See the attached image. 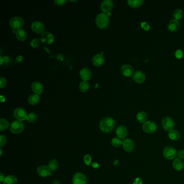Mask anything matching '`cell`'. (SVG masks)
<instances>
[{"label": "cell", "instance_id": "obj_1", "mask_svg": "<svg viewBox=\"0 0 184 184\" xmlns=\"http://www.w3.org/2000/svg\"><path fill=\"white\" fill-rule=\"evenodd\" d=\"M115 121L111 117L104 118L99 124V128L104 133H109L114 129Z\"/></svg>", "mask_w": 184, "mask_h": 184}, {"label": "cell", "instance_id": "obj_2", "mask_svg": "<svg viewBox=\"0 0 184 184\" xmlns=\"http://www.w3.org/2000/svg\"><path fill=\"white\" fill-rule=\"evenodd\" d=\"M97 26L100 29H105L109 26L110 23L109 16L107 15V14L102 13L99 14L96 16L95 20Z\"/></svg>", "mask_w": 184, "mask_h": 184}, {"label": "cell", "instance_id": "obj_3", "mask_svg": "<svg viewBox=\"0 0 184 184\" xmlns=\"http://www.w3.org/2000/svg\"><path fill=\"white\" fill-rule=\"evenodd\" d=\"M9 25L13 29L19 30L21 29L24 25L23 19L19 16L12 17L9 21Z\"/></svg>", "mask_w": 184, "mask_h": 184}, {"label": "cell", "instance_id": "obj_4", "mask_svg": "<svg viewBox=\"0 0 184 184\" xmlns=\"http://www.w3.org/2000/svg\"><path fill=\"white\" fill-rule=\"evenodd\" d=\"M24 128V124L21 121L15 120L11 123L10 126V130L11 133L14 134H19L21 133Z\"/></svg>", "mask_w": 184, "mask_h": 184}, {"label": "cell", "instance_id": "obj_5", "mask_svg": "<svg viewBox=\"0 0 184 184\" xmlns=\"http://www.w3.org/2000/svg\"><path fill=\"white\" fill-rule=\"evenodd\" d=\"M163 155L166 159L168 160L175 159L177 155V152L173 147H166L163 150Z\"/></svg>", "mask_w": 184, "mask_h": 184}, {"label": "cell", "instance_id": "obj_6", "mask_svg": "<svg viewBox=\"0 0 184 184\" xmlns=\"http://www.w3.org/2000/svg\"><path fill=\"white\" fill-rule=\"evenodd\" d=\"M143 130L147 134H153L157 130V125L155 123L153 122L146 121L145 123L143 124Z\"/></svg>", "mask_w": 184, "mask_h": 184}, {"label": "cell", "instance_id": "obj_7", "mask_svg": "<svg viewBox=\"0 0 184 184\" xmlns=\"http://www.w3.org/2000/svg\"><path fill=\"white\" fill-rule=\"evenodd\" d=\"M163 128L166 131H170L173 130L175 123L173 119L171 117H166L164 118L161 122Z\"/></svg>", "mask_w": 184, "mask_h": 184}, {"label": "cell", "instance_id": "obj_8", "mask_svg": "<svg viewBox=\"0 0 184 184\" xmlns=\"http://www.w3.org/2000/svg\"><path fill=\"white\" fill-rule=\"evenodd\" d=\"M28 115L27 111L22 107H17L14 111V117L17 120L21 122L27 120Z\"/></svg>", "mask_w": 184, "mask_h": 184}, {"label": "cell", "instance_id": "obj_9", "mask_svg": "<svg viewBox=\"0 0 184 184\" xmlns=\"http://www.w3.org/2000/svg\"><path fill=\"white\" fill-rule=\"evenodd\" d=\"M122 146L123 149L126 152H131L135 149L136 145L133 140L130 138H126L123 140Z\"/></svg>", "mask_w": 184, "mask_h": 184}, {"label": "cell", "instance_id": "obj_10", "mask_svg": "<svg viewBox=\"0 0 184 184\" xmlns=\"http://www.w3.org/2000/svg\"><path fill=\"white\" fill-rule=\"evenodd\" d=\"M73 184H87L88 180L84 174L78 172L75 174L72 179Z\"/></svg>", "mask_w": 184, "mask_h": 184}, {"label": "cell", "instance_id": "obj_11", "mask_svg": "<svg viewBox=\"0 0 184 184\" xmlns=\"http://www.w3.org/2000/svg\"><path fill=\"white\" fill-rule=\"evenodd\" d=\"M32 29L34 32L36 34H43L44 32L45 27L43 23L40 21H34L31 26Z\"/></svg>", "mask_w": 184, "mask_h": 184}, {"label": "cell", "instance_id": "obj_12", "mask_svg": "<svg viewBox=\"0 0 184 184\" xmlns=\"http://www.w3.org/2000/svg\"><path fill=\"white\" fill-rule=\"evenodd\" d=\"M41 40L43 43H45L47 44H51L53 43L55 38L53 34H51V32H43L41 35Z\"/></svg>", "mask_w": 184, "mask_h": 184}, {"label": "cell", "instance_id": "obj_13", "mask_svg": "<svg viewBox=\"0 0 184 184\" xmlns=\"http://www.w3.org/2000/svg\"><path fill=\"white\" fill-rule=\"evenodd\" d=\"M38 175L42 177L51 176L52 172L49 167L46 165H41L39 166L37 170Z\"/></svg>", "mask_w": 184, "mask_h": 184}, {"label": "cell", "instance_id": "obj_14", "mask_svg": "<svg viewBox=\"0 0 184 184\" xmlns=\"http://www.w3.org/2000/svg\"><path fill=\"white\" fill-rule=\"evenodd\" d=\"M121 72L124 76L127 77H130L134 75V68L129 64H124L121 67Z\"/></svg>", "mask_w": 184, "mask_h": 184}, {"label": "cell", "instance_id": "obj_15", "mask_svg": "<svg viewBox=\"0 0 184 184\" xmlns=\"http://www.w3.org/2000/svg\"><path fill=\"white\" fill-rule=\"evenodd\" d=\"M113 2L111 0H105L101 4V10L104 13H110L113 8Z\"/></svg>", "mask_w": 184, "mask_h": 184}, {"label": "cell", "instance_id": "obj_16", "mask_svg": "<svg viewBox=\"0 0 184 184\" xmlns=\"http://www.w3.org/2000/svg\"><path fill=\"white\" fill-rule=\"evenodd\" d=\"M80 75L83 81H88L91 78L92 71L89 68H84L80 70Z\"/></svg>", "mask_w": 184, "mask_h": 184}, {"label": "cell", "instance_id": "obj_17", "mask_svg": "<svg viewBox=\"0 0 184 184\" xmlns=\"http://www.w3.org/2000/svg\"><path fill=\"white\" fill-rule=\"evenodd\" d=\"M31 88L35 94H37L38 95L42 93L44 90L43 85L38 81H35L32 83Z\"/></svg>", "mask_w": 184, "mask_h": 184}, {"label": "cell", "instance_id": "obj_18", "mask_svg": "<svg viewBox=\"0 0 184 184\" xmlns=\"http://www.w3.org/2000/svg\"><path fill=\"white\" fill-rule=\"evenodd\" d=\"M92 64L95 67H101L104 63V57L101 53L95 55L92 60Z\"/></svg>", "mask_w": 184, "mask_h": 184}, {"label": "cell", "instance_id": "obj_19", "mask_svg": "<svg viewBox=\"0 0 184 184\" xmlns=\"http://www.w3.org/2000/svg\"><path fill=\"white\" fill-rule=\"evenodd\" d=\"M128 131L125 126H119L116 130V134L120 139H125L128 136Z\"/></svg>", "mask_w": 184, "mask_h": 184}, {"label": "cell", "instance_id": "obj_20", "mask_svg": "<svg viewBox=\"0 0 184 184\" xmlns=\"http://www.w3.org/2000/svg\"><path fill=\"white\" fill-rule=\"evenodd\" d=\"M179 27H180L179 22L175 19L172 20L169 22L167 26L168 30L171 32H176L179 29Z\"/></svg>", "mask_w": 184, "mask_h": 184}, {"label": "cell", "instance_id": "obj_21", "mask_svg": "<svg viewBox=\"0 0 184 184\" xmlns=\"http://www.w3.org/2000/svg\"><path fill=\"white\" fill-rule=\"evenodd\" d=\"M146 76L145 74L140 71H137L134 74V80L136 83L141 84L145 80Z\"/></svg>", "mask_w": 184, "mask_h": 184}, {"label": "cell", "instance_id": "obj_22", "mask_svg": "<svg viewBox=\"0 0 184 184\" xmlns=\"http://www.w3.org/2000/svg\"><path fill=\"white\" fill-rule=\"evenodd\" d=\"M173 167L176 171H182L184 168V162L179 158H176L173 162Z\"/></svg>", "mask_w": 184, "mask_h": 184}, {"label": "cell", "instance_id": "obj_23", "mask_svg": "<svg viewBox=\"0 0 184 184\" xmlns=\"http://www.w3.org/2000/svg\"><path fill=\"white\" fill-rule=\"evenodd\" d=\"M16 37L19 40L24 41L27 39V32L24 30L22 29L17 30L16 32Z\"/></svg>", "mask_w": 184, "mask_h": 184}, {"label": "cell", "instance_id": "obj_24", "mask_svg": "<svg viewBox=\"0 0 184 184\" xmlns=\"http://www.w3.org/2000/svg\"><path fill=\"white\" fill-rule=\"evenodd\" d=\"M40 101V97L37 94H32L29 97L28 102L30 105H35L38 104Z\"/></svg>", "mask_w": 184, "mask_h": 184}, {"label": "cell", "instance_id": "obj_25", "mask_svg": "<svg viewBox=\"0 0 184 184\" xmlns=\"http://www.w3.org/2000/svg\"><path fill=\"white\" fill-rule=\"evenodd\" d=\"M168 137L170 139L173 141H176L179 139L180 137V134L179 131L176 130H172L169 131Z\"/></svg>", "mask_w": 184, "mask_h": 184}, {"label": "cell", "instance_id": "obj_26", "mask_svg": "<svg viewBox=\"0 0 184 184\" xmlns=\"http://www.w3.org/2000/svg\"><path fill=\"white\" fill-rule=\"evenodd\" d=\"M136 117L139 123L144 124L146 122L147 115L146 113V112H144V111H140L137 113Z\"/></svg>", "mask_w": 184, "mask_h": 184}, {"label": "cell", "instance_id": "obj_27", "mask_svg": "<svg viewBox=\"0 0 184 184\" xmlns=\"http://www.w3.org/2000/svg\"><path fill=\"white\" fill-rule=\"evenodd\" d=\"M17 182V178L14 176H6L4 181L3 184H16Z\"/></svg>", "mask_w": 184, "mask_h": 184}, {"label": "cell", "instance_id": "obj_28", "mask_svg": "<svg viewBox=\"0 0 184 184\" xmlns=\"http://www.w3.org/2000/svg\"><path fill=\"white\" fill-rule=\"evenodd\" d=\"M144 1L143 0H128V5L132 8H137L141 6Z\"/></svg>", "mask_w": 184, "mask_h": 184}, {"label": "cell", "instance_id": "obj_29", "mask_svg": "<svg viewBox=\"0 0 184 184\" xmlns=\"http://www.w3.org/2000/svg\"><path fill=\"white\" fill-rule=\"evenodd\" d=\"M59 162L56 159H52L49 162L48 167L50 168L51 172L56 171V170L59 168Z\"/></svg>", "mask_w": 184, "mask_h": 184}, {"label": "cell", "instance_id": "obj_30", "mask_svg": "<svg viewBox=\"0 0 184 184\" xmlns=\"http://www.w3.org/2000/svg\"><path fill=\"white\" fill-rule=\"evenodd\" d=\"M90 88L89 83L87 81H82L80 82L79 86V88L81 92H86L88 91Z\"/></svg>", "mask_w": 184, "mask_h": 184}, {"label": "cell", "instance_id": "obj_31", "mask_svg": "<svg viewBox=\"0 0 184 184\" xmlns=\"http://www.w3.org/2000/svg\"><path fill=\"white\" fill-rule=\"evenodd\" d=\"M9 123L8 120L3 118L0 119V131H5L9 128Z\"/></svg>", "mask_w": 184, "mask_h": 184}, {"label": "cell", "instance_id": "obj_32", "mask_svg": "<svg viewBox=\"0 0 184 184\" xmlns=\"http://www.w3.org/2000/svg\"><path fill=\"white\" fill-rule=\"evenodd\" d=\"M123 140L122 139L119 138V137H115L111 140V144L112 146L116 147H118L122 145Z\"/></svg>", "mask_w": 184, "mask_h": 184}, {"label": "cell", "instance_id": "obj_33", "mask_svg": "<svg viewBox=\"0 0 184 184\" xmlns=\"http://www.w3.org/2000/svg\"><path fill=\"white\" fill-rule=\"evenodd\" d=\"M38 119V115L34 112H32L28 115L27 120L29 123H33L36 122Z\"/></svg>", "mask_w": 184, "mask_h": 184}, {"label": "cell", "instance_id": "obj_34", "mask_svg": "<svg viewBox=\"0 0 184 184\" xmlns=\"http://www.w3.org/2000/svg\"><path fill=\"white\" fill-rule=\"evenodd\" d=\"M182 16H183V11L181 9H176L174 11L173 16L175 20H176L178 21V20L182 19Z\"/></svg>", "mask_w": 184, "mask_h": 184}, {"label": "cell", "instance_id": "obj_35", "mask_svg": "<svg viewBox=\"0 0 184 184\" xmlns=\"http://www.w3.org/2000/svg\"><path fill=\"white\" fill-rule=\"evenodd\" d=\"M84 161L86 165L88 166L91 165V163H92V158H91V155H85L84 157Z\"/></svg>", "mask_w": 184, "mask_h": 184}, {"label": "cell", "instance_id": "obj_36", "mask_svg": "<svg viewBox=\"0 0 184 184\" xmlns=\"http://www.w3.org/2000/svg\"><path fill=\"white\" fill-rule=\"evenodd\" d=\"M30 44H31V46L32 47V48H38L40 47V40H39L38 38L33 39V40L32 41Z\"/></svg>", "mask_w": 184, "mask_h": 184}, {"label": "cell", "instance_id": "obj_37", "mask_svg": "<svg viewBox=\"0 0 184 184\" xmlns=\"http://www.w3.org/2000/svg\"><path fill=\"white\" fill-rule=\"evenodd\" d=\"M7 143V139L3 135H1L0 136V147L5 146Z\"/></svg>", "mask_w": 184, "mask_h": 184}, {"label": "cell", "instance_id": "obj_38", "mask_svg": "<svg viewBox=\"0 0 184 184\" xmlns=\"http://www.w3.org/2000/svg\"><path fill=\"white\" fill-rule=\"evenodd\" d=\"M7 85V80L3 77H0V88L1 89L5 88Z\"/></svg>", "mask_w": 184, "mask_h": 184}, {"label": "cell", "instance_id": "obj_39", "mask_svg": "<svg viewBox=\"0 0 184 184\" xmlns=\"http://www.w3.org/2000/svg\"><path fill=\"white\" fill-rule=\"evenodd\" d=\"M67 2V0H55L54 3L56 5L58 6H62L64 5Z\"/></svg>", "mask_w": 184, "mask_h": 184}, {"label": "cell", "instance_id": "obj_40", "mask_svg": "<svg viewBox=\"0 0 184 184\" xmlns=\"http://www.w3.org/2000/svg\"><path fill=\"white\" fill-rule=\"evenodd\" d=\"M3 63L6 64V65H11V60L10 59V57H9L8 56H5L3 57Z\"/></svg>", "mask_w": 184, "mask_h": 184}, {"label": "cell", "instance_id": "obj_41", "mask_svg": "<svg viewBox=\"0 0 184 184\" xmlns=\"http://www.w3.org/2000/svg\"><path fill=\"white\" fill-rule=\"evenodd\" d=\"M175 56H176V58H177V59H182V57H183V53H182V50H178L175 53Z\"/></svg>", "mask_w": 184, "mask_h": 184}, {"label": "cell", "instance_id": "obj_42", "mask_svg": "<svg viewBox=\"0 0 184 184\" xmlns=\"http://www.w3.org/2000/svg\"><path fill=\"white\" fill-rule=\"evenodd\" d=\"M177 156L180 159H184V149H181L177 152Z\"/></svg>", "mask_w": 184, "mask_h": 184}, {"label": "cell", "instance_id": "obj_43", "mask_svg": "<svg viewBox=\"0 0 184 184\" xmlns=\"http://www.w3.org/2000/svg\"><path fill=\"white\" fill-rule=\"evenodd\" d=\"M141 28L145 30H146V31H148V30H149V24L146 23V22H143V23H141Z\"/></svg>", "mask_w": 184, "mask_h": 184}, {"label": "cell", "instance_id": "obj_44", "mask_svg": "<svg viewBox=\"0 0 184 184\" xmlns=\"http://www.w3.org/2000/svg\"><path fill=\"white\" fill-rule=\"evenodd\" d=\"M142 180L141 178H137L136 179L135 182H134V184H142Z\"/></svg>", "mask_w": 184, "mask_h": 184}, {"label": "cell", "instance_id": "obj_45", "mask_svg": "<svg viewBox=\"0 0 184 184\" xmlns=\"http://www.w3.org/2000/svg\"><path fill=\"white\" fill-rule=\"evenodd\" d=\"M5 179V176L3 175V174L2 173H0V181H1V182H3Z\"/></svg>", "mask_w": 184, "mask_h": 184}, {"label": "cell", "instance_id": "obj_46", "mask_svg": "<svg viewBox=\"0 0 184 184\" xmlns=\"http://www.w3.org/2000/svg\"><path fill=\"white\" fill-rule=\"evenodd\" d=\"M22 59H23V57L22 56H19L16 58V60L17 62L22 61Z\"/></svg>", "mask_w": 184, "mask_h": 184}, {"label": "cell", "instance_id": "obj_47", "mask_svg": "<svg viewBox=\"0 0 184 184\" xmlns=\"http://www.w3.org/2000/svg\"><path fill=\"white\" fill-rule=\"evenodd\" d=\"M92 166H93V168H98L99 165L98 164H97V163H93L92 164Z\"/></svg>", "mask_w": 184, "mask_h": 184}, {"label": "cell", "instance_id": "obj_48", "mask_svg": "<svg viewBox=\"0 0 184 184\" xmlns=\"http://www.w3.org/2000/svg\"><path fill=\"white\" fill-rule=\"evenodd\" d=\"M0 63H1V65H2L3 64V59L2 56H0Z\"/></svg>", "mask_w": 184, "mask_h": 184}, {"label": "cell", "instance_id": "obj_49", "mask_svg": "<svg viewBox=\"0 0 184 184\" xmlns=\"http://www.w3.org/2000/svg\"><path fill=\"white\" fill-rule=\"evenodd\" d=\"M3 153V151L2 149H0V156H2Z\"/></svg>", "mask_w": 184, "mask_h": 184}, {"label": "cell", "instance_id": "obj_50", "mask_svg": "<svg viewBox=\"0 0 184 184\" xmlns=\"http://www.w3.org/2000/svg\"><path fill=\"white\" fill-rule=\"evenodd\" d=\"M77 1H71V2H76Z\"/></svg>", "mask_w": 184, "mask_h": 184}, {"label": "cell", "instance_id": "obj_51", "mask_svg": "<svg viewBox=\"0 0 184 184\" xmlns=\"http://www.w3.org/2000/svg\"></svg>", "mask_w": 184, "mask_h": 184}]
</instances>
